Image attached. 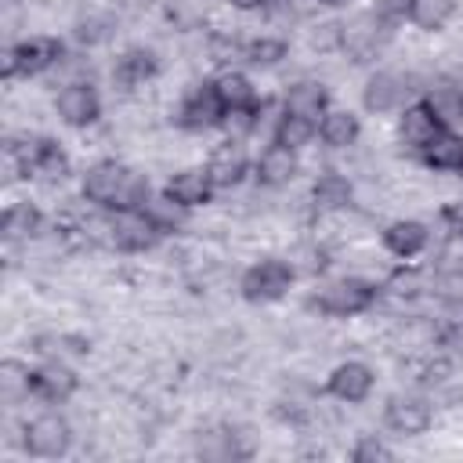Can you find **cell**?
Returning <instances> with one entry per match:
<instances>
[{"mask_svg": "<svg viewBox=\"0 0 463 463\" xmlns=\"http://www.w3.org/2000/svg\"><path fill=\"white\" fill-rule=\"evenodd\" d=\"M61 58H65V43L58 36H47V33L25 36V40H18L4 51V80L43 76L47 69L61 65Z\"/></svg>", "mask_w": 463, "mask_h": 463, "instance_id": "obj_1", "label": "cell"}, {"mask_svg": "<svg viewBox=\"0 0 463 463\" xmlns=\"http://www.w3.org/2000/svg\"><path fill=\"white\" fill-rule=\"evenodd\" d=\"M438 217H441L445 232H449L452 239H459V242H463V199H452V203H445V206L438 210Z\"/></svg>", "mask_w": 463, "mask_h": 463, "instance_id": "obj_37", "label": "cell"}, {"mask_svg": "<svg viewBox=\"0 0 463 463\" xmlns=\"http://www.w3.org/2000/svg\"><path fill=\"white\" fill-rule=\"evenodd\" d=\"M423 101L430 105V112L449 130H459L463 127V87L459 83H434V87L423 90Z\"/></svg>", "mask_w": 463, "mask_h": 463, "instance_id": "obj_27", "label": "cell"}, {"mask_svg": "<svg viewBox=\"0 0 463 463\" xmlns=\"http://www.w3.org/2000/svg\"><path fill=\"white\" fill-rule=\"evenodd\" d=\"M242 43H246V40H235L232 33H210V36H206V54H210V61H217L221 69H232V61L242 58Z\"/></svg>", "mask_w": 463, "mask_h": 463, "instance_id": "obj_32", "label": "cell"}, {"mask_svg": "<svg viewBox=\"0 0 463 463\" xmlns=\"http://www.w3.org/2000/svg\"><path fill=\"white\" fill-rule=\"evenodd\" d=\"M293 282H297V271H293L289 260H282V257H264V260H257V264H250V268L242 271L239 293H242V300H250V304H275V300H282V297L293 289Z\"/></svg>", "mask_w": 463, "mask_h": 463, "instance_id": "obj_2", "label": "cell"}, {"mask_svg": "<svg viewBox=\"0 0 463 463\" xmlns=\"http://www.w3.org/2000/svg\"><path fill=\"white\" fill-rule=\"evenodd\" d=\"M210 80H213V90H217V98L224 101V109H250V105L260 101L253 80H250L246 72H239V69H221V72L210 76Z\"/></svg>", "mask_w": 463, "mask_h": 463, "instance_id": "obj_26", "label": "cell"}, {"mask_svg": "<svg viewBox=\"0 0 463 463\" xmlns=\"http://www.w3.org/2000/svg\"><path fill=\"white\" fill-rule=\"evenodd\" d=\"M376 387V373L369 362H358V358H347L340 362L329 376H326V394L344 402V405H362Z\"/></svg>", "mask_w": 463, "mask_h": 463, "instance_id": "obj_14", "label": "cell"}, {"mask_svg": "<svg viewBox=\"0 0 463 463\" xmlns=\"http://www.w3.org/2000/svg\"><path fill=\"white\" fill-rule=\"evenodd\" d=\"M54 112H58V119H61L65 127H72V130H87V127H94V123L101 119V94H98L94 83H87V80H72V83H65V87L58 90V98H54Z\"/></svg>", "mask_w": 463, "mask_h": 463, "instance_id": "obj_9", "label": "cell"}, {"mask_svg": "<svg viewBox=\"0 0 463 463\" xmlns=\"http://www.w3.org/2000/svg\"><path fill=\"white\" fill-rule=\"evenodd\" d=\"M105 232L119 253H145L163 239V232L156 228V221L145 210H109Z\"/></svg>", "mask_w": 463, "mask_h": 463, "instance_id": "obj_6", "label": "cell"}, {"mask_svg": "<svg viewBox=\"0 0 463 463\" xmlns=\"http://www.w3.org/2000/svg\"><path fill=\"white\" fill-rule=\"evenodd\" d=\"M351 459L354 463H387V459H394V449L376 434H362L351 449Z\"/></svg>", "mask_w": 463, "mask_h": 463, "instance_id": "obj_33", "label": "cell"}, {"mask_svg": "<svg viewBox=\"0 0 463 463\" xmlns=\"http://www.w3.org/2000/svg\"><path fill=\"white\" fill-rule=\"evenodd\" d=\"M358 137H362V119L351 109H329L318 119V141L333 152H344V148L358 145Z\"/></svg>", "mask_w": 463, "mask_h": 463, "instance_id": "obj_22", "label": "cell"}, {"mask_svg": "<svg viewBox=\"0 0 463 463\" xmlns=\"http://www.w3.org/2000/svg\"><path fill=\"white\" fill-rule=\"evenodd\" d=\"M329 87L322 80H293L286 90H282V112H293V116H304V119H322L329 112Z\"/></svg>", "mask_w": 463, "mask_h": 463, "instance_id": "obj_20", "label": "cell"}, {"mask_svg": "<svg viewBox=\"0 0 463 463\" xmlns=\"http://www.w3.org/2000/svg\"><path fill=\"white\" fill-rule=\"evenodd\" d=\"M80 376L61 362H43L29 369V398H40L47 405H61L76 394Z\"/></svg>", "mask_w": 463, "mask_h": 463, "instance_id": "obj_16", "label": "cell"}, {"mask_svg": "<svg viewBox=\"0 0 463 463\" xmlns=\"http://www.w3.org/2000/svg\"><path fill=\"white\" fill-rule=\"evenodd\" d=\"M156 72H159V61H156V54L148 47H127L112 61V83L119 90H137L148 80H156Z\"/></svg>", "mask_w": 463, "mask_h": 463, "instance_id": "obj_21", "label": "cell"}, {"mask_svg": "<svg viewBox=\"0 0 463 463\" xmlns=\"http://www.w3.org/2000/svg\"><path fill=\"white\" fill-rule=\"evenodd\" d=\"M387 36H391L387 22H380L373 11H358L340 22V54H347L351 61H369L383 51Z\"/></svg>", "mask_w": 463, "mask_h": 463, "instance_id": "obj_4", "label": "cell"}, {"mask_svg": "<svg viewBox=\"0 0 463 463\" xmlns=\"http://www.w3.org/2000/svg\"><path fill=\"white\" fill-rule=\"evenodd\" d=\"M376 297H380V289L369 279L347 275V279H336V282L322 286V293L315 297V307L326 318H358L376 304Z\"/></svg>", "mask_w": 463, "mask_h": 463, "instance_id": "obj_3", "label": "cell"}, {"mask_svg": "<svg viewBox=\"0 0 463 463\" xmlns=\"http://www.w3.org/2000/svg\"><path fill=\"white\" fill-rule=\"evenodd\" d=\"M163 192L181 203L184 210H199V206H210L213 195H217V184L210 181L206 166H184V170H174L163 184Z\"/></svg>", "mask_w": 463, "mask_h": 463, "instance_id": "obj_17", "label": "cell"}, {"mask_svg": "<svg viewBox=\"0 0 463 463\" xmlns=\"http://www.w3.org/2000/svg\"><path fill=\"white\" fill-rule=\"evenodd\" d=\"M300 152H293V148H286V145H279V141H268L260 152H257V159H253V177H257V184H264V188H282V184H289L297 174H300V159H297Z\"/></svg>", "mask_w": 463, "mask_h": 463, "instance_id": "obj_18", "label": "cell"}, {"mask_svg": "<svg viewBox=\"0 0 463 463\" xmlns=\"http://www.w3.org/2000/svg\"><path fill=\"white\" fill-rule=\"evenodd\" d=\"M434 344H438L445 354H463V318H452V322H445V326L438 329Z\"/></svg>", "mask_w": 463, "mask_h": 463, "instance_id": "obj_36", "label": "cell"}, {"mask_svg": "<svg viewBox=\"0 0 463 463\" xmlns=\"http://www.w3.org/2000/svg\"><path fill=\"white\" fill-rule=\"evenodd\" d=\"M383 423L398 438H420L434 423V405L423 394H394L383 405Z\"/></svg>", "mask_w": 463, "mask_h": 463, "instance_id": "obj_11", "label": "cell"}, {"mask_svg": "<svg viewBox=\"0 0 463 463\" xmlns=\"http://www.w3.org/2000/svg\"><path fill=\"white\" fill-rule=\"evenodd\" d=\"M11 156L18 163V170L25 177H43V181H61L69 177L72 163H69V152L54 141V137H29L25 148H14L11 145Z\"/></svg>", "mask_w": 463, "mask_h": 463, "instance_id": "obj_7", "label": "cell"}, {"mask_svg": "<svg viewBox=\"0 0 463 463\" xmlns=\"http://www.w3.org/2000/svg\"><path fill=\"white\" fill-rule=\"evenodd\" d=\"M380 22H387L391 29L398 25V22H409V11H412V0H373V7H369Z\"/></svg>", "mask_w": 463, "mask_h": 463, "instance_id": "obj_35", "label": "cell"}, {"mask_svg": "<svg viewBox=\"0 0 463 463\" xmlns=\"http://www.w3.org/2000/svg\"><path fill=\"white\" fill-rule=\"evenodd\" d=\"M318 137V123L315 119H304V116H293V112H279L275 123H271V141L293 148V152H304L311 141Z\"/></svg>", "mask_w": 463, "mask_h": 463, "instance_id": "obj_28", "label": "cell"}, {"mask_svg": "<svg viewBox=\"0 0 463 463\" xmlns=\"http://www.w3.org/2000/svg\"><path fill=\"white\" fill-rule=\"evenodd\" d=\"M22 449L36 459H58L72 449V427L61 412H40L22 427Z\"/></svg>", "mask_w": 463, "mask_h": 463, "instance_id": "obj_5", "label": "cell"}, {"mask_svg": "<svg viewBox=\"0 0 463 463\" xmlns=\"http://www.w3.org/2000/svg\"><path fill=\"white\" fill-rule=\"evenodd\" d=\"M141 210L156 221V228H159L163 235H170V232H177V228H184V221H188V210H184L181 203H174L166 192L148 195V203H145Z\"/></svg>", "mask_w": 463, "mask_h": 463, "instance_id": "obj_31", "label": "cell"}, {"mask_svg": "<svg viewBox=\"0 0 463 463\" xmlns=\"http://www.w3.org/2000/svg\"><path fill=\"white\" fill-rule=\"evenodd\" d=\"M43 228V210L29 199H14L4 206V217H0V232L7 242H22V239H33L36 232Z\"/></svg>", "mask_w": 463, "mask_h": 463, "instance_id": "obj_24", "label": "cell"}, {"mask_svg": "<svg viewBox=\"0 0 463 463\" xmlns=\"http://www.w3.org/2000/svg\"><path fill=\"white\" fill-rule=\"evenodd\" d=\"M459 11V0H412V11H409V22L420 29V33H441Z\"/></svg>", "mask_w": 463, "mask_h": 463, "instance_id": "obj_29", "label": "cell"}, {"mask_svg": "<svg viewBox=\"0 0 463 463\" xmlns=\"http://www.w3.org/2000/svg\"><path fill=\"white\" fill-rule=\"evenodd\" d=\"M449 373H452V362H449V358H434V362L423 365V376H420V380L430 387V383H441Z\"/></svg>", "mask_w": 463, "mask_h": 463, "instance_id": "obj_38", "label": "cell"}, {"mask_svg": "<svg viewBox=\"0 0 463 463\" xmlns=\"http://www.w3.org/2000/svg\"><path fill=\"white\" fill-rule=\"evenodd\" d=\"M293 7V0H268L264 4V11H271V14H282V11H289Z\"/></svg>", "mask_w": 463, "mask_h": 463, "instance_id": "obj_42", "label": "cell"}, {"mask_svg": "<svg viewBox=\"0 0 463 463\" xmlns=\"http://www.w3.org/2000/svg\"><path fill=\"white\" fill-rule=\"evenodd\" d=\"M224 112H228V109H224V101L217 98L213 80H203V83H195V87L181 98V105H177V123H181L184 130L203 134V130L221 127Z\"/></svg>", "mask_w": 463, "mask_h": 463, "instance_id": "obj_12", "label": "cell"}, {"mask_svg": "<svg viewBox=\"0 0 463 463\" xmlns=\"http://www.w3.org/2000/svg\"><path fill=\"white\" fill-rule=\"evenodd\" d=\"M224 4L235 7V11H264L268 0H224Z\"/></svg>", "mask_w": 463, "mask_h": 463, "instance_id": "obj_40", "label": "cell"}, {"mask_svg": "<svg viewBox=\"0 0 463 463\" xmlns=\"http://www.w3.org/2000/svg\"><path fill=\"white\" fill-rule=\"evenodd\" d=\"M116 4H119L123 11H148L156 0H116Z\"/></svg>", "mask_w": 463, "mask_h": 463, "instance_id": "obj_41", "label": "cell"}, {"mask_svg": "<svg viewBox=\"0 0 463 463\" xmlns=\"http://www.w3.org/2000/svg\"><path fill=\"white\" fill-rule=\"evenodd\" d=\"M412 80L394 72V69H376L369 72L365 87H362V109L373 112V116H391V112H402L409 105V87Z\"/></svg>", "mask_w": 463, "mask_h": 463, "instance_id": "obj_8", "label": "cell"}, {"mask_svg": "<svg viewBox=\"0 0 463 463\" xmlns=\"http://www.w3.org/2000/svg\"><path fill=\"white\" fill-rule=\"evenodd\" d=\"M354 203V184L344 177V174H318L315 184H311V206L322 210V213H336V210H347Z\"/></svg>", "mask_w": 463, "mask_h": 463, "instance_id": "obj_23", "label": "cell"}, {"mask_svg": "<svg viewBox=\"0 0 463 463\" xmlns=\"http://www.w3.org/2000/svg\"><path fill=\"white\" fill-rule=\"evenodd\" d=\"M105 22H80V29H76V36L83 40V43H98V40H105V29H101Z\"/></svg>", "mask_w": 463, "mask_h": 463, "instance_id": "obj_39", "label": "cell"}, {"mask_svg": "<svg viewBox=\"0 0 463 463\" xmlns=\"http://www.w3.org/2000/svg\"><path fill=\"white\" fill-rule=\"evenodd\" d=\"M282 58H289V40L282 36H253L242 43V61L253 69H271Z\"/></svg>", "mask_w": 463, "mask_h": 463, "instance_id": "obj_30", "label": "cell"}, {"mask_svg": "<svg viewBox=\"0 0 463 463\" xmlns=\"http://www.w3.org/2000/svg\"><path fill=\"white\" fill-rule=\"evenodd\" d=\"M0 387H4V398H18V394H29V365L7 358L0 365Z\"/></svg>", "mask_w": 463, "mask_h": 463, "instance_id": "obj_34", "label": "cell"}, {"mask_svg": "<svg viewBox=\"0 0 463 463\" xmlns=\"http://www.w3.org/2000/svg\"><path fill=\"white\" fill-rule=\"evenodd\" d=\"M318 4H322V7H347L351 0H318Z\"/></svg>", "mask_w": 463, "mask_h": 463, "instance_id": "obj_43", "label": "cell"}, {"mask_svg": "<svg viewBox=\"0 0 463 463\" xmlns=\"http://www.w3.org/2000/svg\"><path fill=\"white\" fill-rule=\"evenodd\" d=\"M420 163L434 174H452V177H463V130H449L441 134L423 156Z\"/></svg>", "mask_w": 463, "mask_h": 463, "instance_id": "obj_25", "label": "cell"}, {"mask_svg": "<svg viewBox=\"0 0 463 463\" xmlns=\"http://www.w3.org/2000/svg\"><path fill=\"white\" fill-rule=\"evenodd\" d=\"M380 242H383V250H387L391 257L412 260V257H420V253L430 246V232H427V224L416 221V217H398V221H391V224L380 232Z\"/></svg>", "mask_w": 463, "mask_h": 463, "instance_id": "obj_19", "label": "cell"}, {"mask_svg": "<svg viewBox=\"0 0 463 463\" xmlns=\"http://www.w3.org/2000/svg\"><path fill=\"white\" fill-rule=\"evenodd\" d=\"M398 141L409 148V152H416V156H423L441 134H449V127L430 112V105L420 98V101H409L402 112H398Z\"/></svg>", "mask_w": 463, "mask_h": 463, "instance_id": "obj_10", "label": "cell"}, {"mask_svg": "<svg viewBox=\"0 0 463 463\" xmlns=\"http://www.w3.org/2000/svg\"><path fill=\"white\" fill-rule=\"evenodd\" d=\"M127 170H130V166H123V163H116V159H98L94 166L83 170V181H80L83 199L94 203V206H101V210H112L116 199H119V188H123V181H127Z\"/></svg>", "mask_w": 463, "mask_h": 463, "instance_id": "obj_15", "label": "cell"}, {"mask_svg": "<svg viewBox=\"0 0 463 463\" xmlns=\"http://www.w3.org/2000/svg\"><path fill=\"white\" fill-rule=\"evenodd\" d=\"M206 174H210V181L217 184V192L239 188V184L246 181V174H253V159H250V152H246L242 141L224 137V141L213 145V152L206 156Z\"/></svg>", "mask_w": 463, "mask_h": 463, "instance_id": "obj_13", "label": "cell"}]
</instances>
